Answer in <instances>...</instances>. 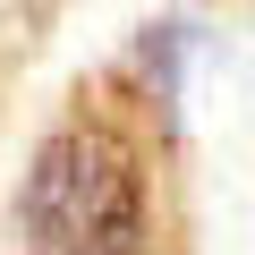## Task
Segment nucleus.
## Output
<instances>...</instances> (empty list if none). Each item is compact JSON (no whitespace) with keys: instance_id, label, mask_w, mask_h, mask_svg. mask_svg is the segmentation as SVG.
Returning <instances> with one entry per match:
<instances>
[{"instance_id":"obj_1","label":"nucleus","mask_w":255,"mask_h":255,"mask_svg":"<svg viewBox=\"0 0 255 255\" xmlns=\"http://www.w3.org/2000/svg\"><path fill=\"white\" fill-rule=\"evenodd\" d=\"M153 153L128 111L77 102L17 179V255H153Z\"/></svg>"}]
</instances>
